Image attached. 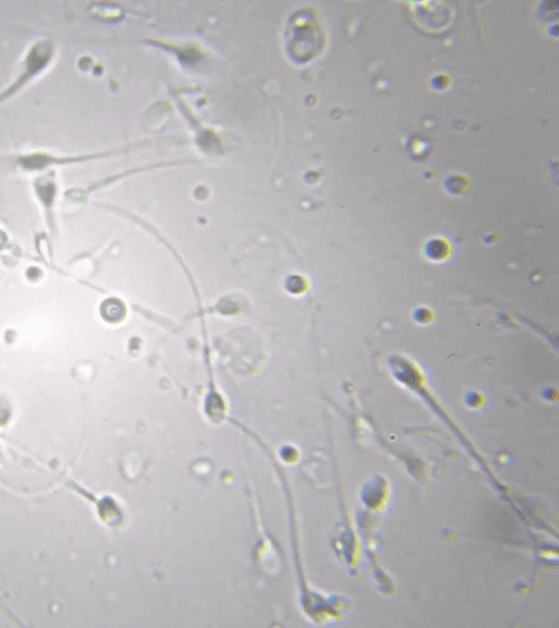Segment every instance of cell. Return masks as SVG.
Segmentation results:
<instances>
[{"label": "cell", "mask_w": 559, "mask_h": 628, "mask_svg": "<svg viewBox=\"0 0 559 628\" xmlns=\"http://www.w3.org/2000/svg\"><path fill=\"white\" fill-rule=\"evenodd\" d=\"M326 42L325 29L313 9H301L296 12L287 27V50L298 63L313 60L324 49Z\"/></svg>", "instance_id": "cell-1"}]
</instances>
